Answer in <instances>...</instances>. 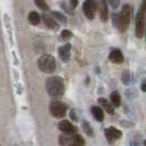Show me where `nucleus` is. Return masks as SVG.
<instances>
[{
	"instance_id": "2",
	"label": "nucleus",
	"mask_w": 146,
	"mask_h": 146,
	"mask_svg": "<svg viewBox=\"0 0 146 146\" xmlns=\"http://www.w3.org/2000/svg\"><path fill=\"white\" fill-rule=\"evenodd\" d=\"M45 87H46L47 94L54 98L60 97L65 92L64 81L58 76H52L50 78H47L46 82H45Z\"/></svg>"
},
{
	"instance_id": "8",
	"label": "nucleus",
	"mask_w": 146,
	"mask_h": 146,
	"mask_svg": "<svg viewBox=\"0 0 146 146\" xmlns=\"http://www.w3.org/2000/svg\"><path fill=\"white\" fill-rule=\"evenodd\" d=\"M106 137L108 139V142L109 143H114L117 139H119L121 136H122V132L117 130V129H114V127H109V129H107L106 131Z\"/></svg>"
},
{
	"instance_id": "17",
	"label": "nucleus",
	"mask_w": 146,
	"mask_h": 146,
	"mask_svg": "<svg viewBox=\"0 0 146 146\" xmlns=\"http://www.w3.org/2000/svg\"><path fill=\"white\" fill-rule=\"evenodd\" d=\"M52 15L55 18V20H59V21H62L63 23H66L67 22V19H66V17L63 13H60L58 11H52Z\"/></svg>"
},
{
	"instance_id": "27",
	"label": "nucleus",
	"mask_w": 146,
	"mask_h": 146,
	"mask_svg": "<svg viewBox=\"0 0 146 146\" xmlns=\"http://www.w3.org/2000/svg\"><path fill=\"white\" fill-rule=\"evenodd\" d=\"M145 35H146V29H145Z\"/></svg>"
},
{
	"instance_id": "13",
	"label": "nucleus",
	"mask_w": 146,
	"mask_h": 146,
	"mask_svg": "<svg viewBox=\"0 0 146 146\" xmlns=\"http://www.w3.org/2000/svg\"><path fill=\"white\" fill-rule=\"evenodd\" d=\"M110 101L112 103V106L115 107V108L121 106V97H120L117 91H113V92L110 95Z\"/></svg>"
},
{
	"instance_id": "21",
	"label": "nucleus",
	"mask_w": 146,
	"mask_h": 146,
	"mask_svg": "<svg viewBox=\"0 0 146 146\" xmlns=\"http://www.w3.org/2000/svg\"><path fill=\"white\" fill-rule=\"evenodd\" d=\"M122 80L124 84H129V81H130V75H129V72L127 70H125L123 75H122Z\"/></svg>"
},
{
	"instance_id": "14",
	"label": "nucleus",
	"mask_w": 146,
	"mask_h": 146,
	"mask_svg": "<svg viewBox=\"0 0 146 146\" xmlns=\"http://www.w3.org/2000/svg\"><path fill=\"white\" fill-rule=\"evenodd\" d=\"M99 103L100 104H102L104 110L109 113V114H113L114 113V110H113V106H112V103H109L108 102V100L107 99H104V98H99Z\"/></svg>"
},
{
	"instance_id": "9",
	"label": "nucleus",
	"mask_w": 146,
	"mask_h": 146,
	"mask_svg": "<svg viewBox=\"0 0 146 146\" xmlns=\"http://www.w3.org/2000/svg\"><path fill=\"white\" fill-rule=\"evenodd\" d=\"M70 48H72V45L70 44H65L63 46H60L58 48V55L59 58L62 59L63 62H68V59L70 57Z\"/></svg>"
},
{
	"instance_id": "16",
	"label": "nucleus",
	"mask_w": 146,
	"mask_h": 146,
	"mask_svg": "<svg viewBox=\"0 0 146 146\" xmlns=\"http://www.w3.org/2000/svg\"><path fill=\"white\" fill-rule=\"evenodd\" d=\"M91 112H92V115L95 117V119L97 120V121L101 122V121L103 120V111L101 108L94 106V107L91 108Z\"/></svg>"
},
{
	"instance_id": "10",
	"label": "nucleus",
	"mask_w": 146,
	"mask_h": 146,
	"mask_svg": "<svg viewBox=\"0 0 146 146\" xmlns=\"http://www.w3.org/2000/svg\"><path fill=\"white\" fill-rule=\"evenodd\" d=\"M109 59L110 62H112L114 64H122L124 60V57H123V54L120 50H113L110 53Z\"/></svg>"
},
{
	"instance_id": "19",
	"label": "nucleus",
	"mask_w": 146,
	"mask_h": 146,
	"mask_svg": "<svg viewBox=\"0 0 146 146\" xmlns=\"http://www.w3.org/2000/svg\"><path fill=\"white\" fill-rule=\"evenodd\" d=\"M82 126H84V131L87 133V135H89V136H92L94 135V132H92V129L90 127V124L88 123V122H84L82 123Z\"/></svg>"
},
{
	"instance_id": "23",
	"label": "nucleus",
	"mask_w": 146,
	"mask_h": 146,
	"mask_svg": "<svg viewBox=\"0 0 146 146\" xmlns=\"http://www.w3.org/2000/svg\"><path fill=\"white\" fill-rule=\"evenodd\" d=\"M69 3H70V6L73 9L77 7V5H78V0H69Z\"/></svg>"
},
{
	"instance_id": "7",
	"label": "nucleus",
	"mask_w": 146,
	"mask_h": 146,
	"mask_svg": "<svg viewBox=\"0 0 146 146\" xmlns=\"http://www.w3.org/2000/svg\"><path fill=\"white\" fill-rule=\"evenodd\" d=\"M58 129L59 131H62L63 133L67 134V135H73V134H75L77 132V129L69 121H67V120H62L59 122Z\"/></svg>"
},
{
	"instance_id": "1",
	"label": "nucleus",
	"mask_w": 146,
	"mask_h": 146,
	"mask_svg": "<svg viewBox=\"0 0 146 146\" xmlns=\"http://www.w3.org/2000/svg\"><path fill=\"white\" fill-rule=\"evenodd\" d=\"M132 18V7L130 5H124L120 13H114L112 15V23L120 32H125L129 29Z\"/></svg>"
},
{
	"instance_id": "12",
	"label": "nucleus",
	"mask_w": 146,
	"mask_h": 146,
	"mask_svg": "<svg viewBox=\"0 0 146 146\" xmlns=\"http://www.w3.org/2000/svg\"><path fill=\"white\" fill-rule=\"evenodd\" d=\"M100 18L102 22H106L108 20V6L104 0L100 1Z\"/></svg>"
},
{
	"instance_id": "4",
	"label": "nucleus",
	"mask_w": 146,
	"mask_h": 146,
	"mask_svg": "<svg viewBox=\"0 0 146 146\" xmlns=\"http://www.w3.org/2000/svg\"><path fill=\"white\" fill-rule=\"evenodd\" d=\"M37 67L45 74H52L56 69V60L50 54H44L37 59Z\"/></svg>"
},
{
	"instance_id": "18",
	"label": "nucleus",
	"mask_w": 146,
	"mask_h": 146,
	"mask_svg": "<svg viewBox=\"0 0 146 146\" xmlns=\"http://www.w3.org/2000/svg\"><path fill=\"white\" fill-rule=\"evenodd\" d=\"M34 2H35V5L37 6V8H40L41 10H43V11L48 10V6H47V3H46L45 0H34Z\"/></svg>"
},
{
	"instance_id": "24",
	"label": "nucleus",
	"mask_w": 146,
	"mask_h": 146,
	"mask_svg": "<svg viewBox=\"0 0 146 146\" xmlns=\"http://www.w3.org/2000/svg\"><path fill=\"white\" fill-rule=\"evenodd\" d=\"M142 90H143L144 92H146V82H144V84L142 85Z\"/></svg>"
},
{
	"instance_id": "25",
	"label": "nucleus",
	"mask_w": 146,
	"mask_h": 146,
	"mask_svg": "<svg viewBox=\"0 0 146 146\" xmlns=\"http://www.w3.org/2000/svg\"><path fill=\"white\" fill-rule=\"evenodd\" d=\"M68 146H85V145H79V144H72V145H68Z\"/></svg>"
},
{
	"instance_id": "26",
	"label": "nucleus",
	"mask_w": 146,
	"mask_h": 146,
	"mask_svg": "<svg viewBox=\"0 0 146 146\" xmlns=\"http://www.w3.org/2000/svg\"><path fill=\"white\" fill-rule=\"evenodd\" d=\"M144 144H145V146H146V139H145V142H144Z\"/></svg>"
},
{
	"instance_id": "5",
	"label": "nucleus",
	"mask_w": 146,
	"mask_h": 146,
	"mask_svg": "<svg viewBox=\"0 0 146 146\" xmlns=\"http://www.w3.org/2000/svg\"><path fill=\"white\" fill-rule=\"evenodd\" d=\"M50 112L53 117H64L66 115V112H67V106L62 101H52L50 104Z\"/></svg>"
},
{
	"instance_id": "3",
	"label": "nucleus",
	"mask_w": 146,
	"mask_h": 146,
	"mask_svg": "<svg viewBox=\"0 0 146 146\" xmlns=\"http://www.w3.org/2000/svg\"><path fill=\"white\" fill-rule=\"evenodd\" d=\"M146 29V0H143L139 9V13L135 22V35L137 38H141L144 35Z\"/></svg>"
},
{
	"instance_id": "11",
	"label": "nucleus",
	"mask_w": 146,
	"mask_h": 146,
	"mask_svg": "<svg viewBox=\"0 0 146 146\" xmlns=\"http://www.w3.org/2000/svg\"><path fill=\"white\" fill-rule=\"evenodd\" d=\"M42 19H43L44 24H45L48 29L56 30L58 28V24H57V22L55 20V18H53L52 15H46V13H44V15H42Z\"/></svg>"
},
{
	"instance_id": "6",
	"label": "nucleus",
	"mask_w": 146,
	"mask_h": 146,
	"mask_svg": "<svg viewBox=\"0 0 146 146\" xmlns=\"http://www.w3.org/2000/svg\"><path fill=\"white\" fill-rule=\"evenodd\" d=\"M98 8V1L97 0H87L82 5L84 15L87 17V19L92 20L95 18V11Z\"/></svg>"
},
{
	"instance_id": "20",
	"label": "nucleus",
	"mask_w": 146,
	"mask_h": 146,
	"mask_svg": "<svg viewBox=\"0 0 146 146\" xmlns=\"http://www.w3.org/2000/svg\"><path fill=\"white\" fill-rule=\"evenodd\" d=\"M72 36H73V34L68 30H63L62 31V38L63 40H68V38H70Z\"/></svg>"
},
{
	"instance_id": "15",
	"label": "nucleus",
	"mask_w": 146,
	"mask_h": 146,
	"mask_svg": "<svg viewBox=\"0 0 146 146\" xmlns=\"http://www.w3.org/2000/svg\"><path fill=\"white\" fill-rule=\"evenodd\" d=\"M28 20L31 24H33V25H37L40 22H41V17L40 15L35 12V11H32V12H30L29 15H28Z\"/></svg>"
},
{
	"instance_id": "22",
	"label": "nucleus",
	"mask_w": 146,
	"mask_h": 146,
	"mask_svg": "<svg viewBox=\"0 0 146 146\" xmlns=\"http://www.w3.org/2000/svg\"><path fill=\"white\" fill-rule=\"evenodd\" d=\"M110 3V6L113 8V9H117L120 5V0H108Z\"/></svg>"
}]
</instances>
